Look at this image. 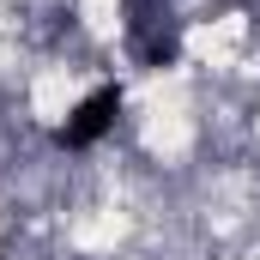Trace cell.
<instances>
[{
    "instance_id": "6da1fadb",
    "label": "cell",
    "mask_w": 260,
    "mask_h": 260,
    "mask_svg": "<svg viewBox=\"0 0 260 260\" xmlns=\"http://www.w3.org/2000/svg\"><path fill=\"white\" fill-rule=\"evenodd\" d=\"M127 43L145 67H176L182 55V37L164 12V0H127Z\"/></svg>"
},
{
    "instance_id": "7a4b0ae2",
    "label": "cell",
    "mask_w": 260,
    "mask_h": 260,
    "mask_svg": "<svg viewBox=\"0 0 260 260\" xmlns=\"http://www.w3.org/2000/svg\"><path fill=\"white\" fill-rule=\"evenodd\" d=\"M115 115H121V85H103V91H91V97H85V103L61 121L55 139H61L67 151H85V145H97L103 133L115 127Z\"/></svg>"
}]
</instances>
